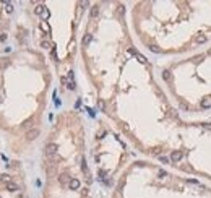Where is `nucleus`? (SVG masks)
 Instances as JSON below:
<instances>
[{
  "mask_svg": "<svg viewBox=\"0 0 211 198\" xmlns=\"http://www.w3.org/2000/svg\"><path fill=\"white\" fill-rule=\"evenodd\" d=\"M203 127L206 128V130H210V132H211V124H205V125H203Z\"/></svg>",
  "mask_w": 211,
  "mask_h": 198,
  "instance_id": "5701e85b",
  "label": "nucleus"
},
{
  "mask_svg": "<svg viewBox=\"0 0 211 198\" xmlns=\"http://www.w3.org/2000/svg\"><path fill=\"white\" fill-rule=\"evenodd\" d=\"M159 177H166V170H159Z\"/></svg>",
  "mask_w": 211,
  "mask_h": 198,
  "instance_id": "393cba45",
  "label": "nucleus"
},
{
  "mask_svg": "<svg viewBox=\"0 0 211 198\" xmlns=\"http://www.w3.org/2000/svg\"><path fill=\"white\" fill-rule=\"evenodd\" d=\"M67 88H68V89H71V91H73L75 88H76V85H75V80H70V81L67 83Z\"/></svg>",
  "mask_w": 211,
  "mask_h": 198,
  "instance_id": "f8f14e48",
  "label": "nucleus"
},
{
  "mask_svg": "<svg viewBox=\"0 0 211 198\" xmlns=\"http://www.w3.org/2000/svg\"><path fill=\"white\" fill-rule=\"evenodd\" d=\"M81 170H83L85 174H88V172H89V170H88V166H86V161H85V159L81 161Z\"/></svg>",
  "mask_w": 211,
  "mask_h": 198,
  "instance_id": "ddd939ff",
  "label": "nucleus"
},
{
  "mask_svg": "<svg viewBox=\"0 0 211 198\" xmlns=\"http://www.w3.org/2000/svg\"><path fill=\"white\" fill-rule=\"evenodd\" d=\"M2 180L8 184V182H10V175H7V174H2Z\"/></svg>",
  "mask_w": 211,
  "mask_h": 198,
  "instance_id": "aec40b11",
  "label": "nucleus"
},
{
  "mask_svg": "<svg viewBox=\"0 0 211 198\" xmlns=\"http://www.w3.org/2000/svg\"><path fill=\"white\" fill-rule=\"evenodd\" d=\"M58 180H60V184H67V182H68V184H70V175H68V174H62V175H60V177H58Z\"/></svg>",
  "mask_w": 211,
  "mask_h": 198,
  "instance_id": "39448f33",
  "label": "nucleus"
},
{
  "mask_svg": "<svg viewBox=\"0 0 211 198\" xmlns=\"http://www.w3.org/2000/svg\"><path fill=\"white\" fill-rule=\"evenodd\" d=\"M98 107H99L101 111H104V109H106V104H104V101H101V99L98 101Z\"/></svg>",
  "mask_w": 211,
  "mask_h": 198,
  "instance_id": "a211bd4d",
  "label": "nucleus"
},
{
  "mask_svg": "<svg viewBox=\"0 0 211 198\" xmlns=\"http://www.w3.org/2000/svg\"><path fill=\"white\" fill-rule=\"evenodd\" d=\"M195 41H197V44H203V42L206 41V37L203 36V34H198V36H197V39H195Z\"/></svg>",
  "mask_w": 211,
  "mask_h": 198,
  "instance_id": "9b49d317",
  "label": "nucleus"
},
{
  "mask_svg": "<svg viewBox=\"0 0 211 198\" xmlns=\"http://www.w3.org/2000/svg\"><path fill=\"white\" fill-rule=\"evenodd\" d=\"M34 12H36V15H41V16H42V13L46 12V7H44V5H37Z\"/></svg>",
  "mask_w": 211,
  "mask_h": 198,
  "instance_id": "0eeeda50",
  "label": "nucleus"
},
{
  "mask_svg": "<svg viewBox=\"0 0 211 198\" xmlns=\"http://www.w3.org/2000/svg\"><path fill=\"white\" fill-rule=\"evenodd\" d=\"M68 187H70L71 190H78L80 188V180L78 179H71L70 184H68Z\"/></svg>",
  "mask_w": 211,
  "mask_h": 198,
  "instance_id": "7ed1b4c3",
  "label": "nucleus"
},
{
  "mask_svg": "<svg viewBox=\"0 0 211 198\" xmlns=\"http://www.w3.org/2000/svg\"><path fill=\"white\" fill-rule=\"evenodd\" d=\"M37 136H39V130L37 128H31L28 133H26V138H28L29 141H33V140H36Z\"/></svg>",
  "mask_w": 211,
  "mask_h": 198,
  "instance_id": "f03ea898",
  "label": "nucleus"
},
{
  "mask_svg": "<svg viewBox=\"0 0 211 198\" xmlns=\"http://www.w3.org/2000/svg\"><path fill=\"white\" fill-rule=\"evenodd\" d=\"M137 58L140 60L141 63H146V57H145V55H141V54H138V52H137Z\"/></svg>",
  "mask_w": 211,
  "mask_h": 198,
  "instance_id": "dca6fc26",
  "label": "nucleus"
},
{
  "mask_svg": "<svg viewBox=\"0 0 211 198\" xmlns=\"http://www.w3.org/2000/svg\"><path fill=\"white\" fill-rule=\"evenodd\" d=\"M5 7H7V12H8V13H12V12H13V5H12V2H5Z\"/></svg>",
  "mask_w": 211,
  "mask_h": 198,
  "instance_id": "2eb2a0df",
  "label": "nucleus"
},
{
  "mask_svg": "<svg viewBox=\"0 0 211 198\" xmlns=\"http://www.w3.org/2000/svg\"><path fill=\"white\" fill-rule=\"evenodd\" d=\"M91 39H93V36H91V34H86V36L83 37V45H88L89 42H91Z\"/></svg>",
  "mask_w": 211,
  "mask_h": 198,
  "instance_id": "1a4fd4ad",
  "label": "nucleus"
},
{
  "mask_svg": "<svg viewBox=\"0 0 211 198\" xmlns=\"http://www.w3.org/2000/svg\"><path fill=\"white\" fill-rule=\"evenodd\" d=\"M0 102H2V98H0Z\"/></svg>",
  "mask_w": 211,
  "mask_h": 198,
  "instance_id": "a878e982",
  "label": "nucleus"
},
{
  "mask_svg": "<svg viewBox=\"0 0 211 198\" xmlns=\"http://www.w3.org/2000/svg\"><path fill=\"white\" fill-rule=\"evenodd\" d=\"M208 107H211V101H205L203 102V109H208Z\"/></svg>",
  "mask_w": 211,
  "mask_h": 198,
  "instance_id": "412c9836",
  "label": "nucleus"
},
{
  "mask_svg": "<svg viewBox=\"0 0 211 198\" xmlns=\"http://www.w3.org/2000/svg\"><path fill=\"white\" fill-rule=\"evenodd\" d=\"M7 190H10V192H16L18 185L16 184H13V182H8V184H7Z\"/></svg>",
  "mask_w": 211,
  "mask_h": 198,
  "instance_id": "423d86ee",
  "label": "nucleus"
},
{
  "mask_svg": "<svg viewBox=\"0 0 211 198\" xmlns=\"http://www.w3.org/2000/svg\"><path fill=\"white\" fill-rule=\"evenodd\" d=\"M159 161H161L162 164H169V161H170V159H169L167 156H159Z\"/></svg>",
  "mask_w": 211,
  "mask_h": 198,
  "instance_id": "4468645a",
  "label": "nucleus"
},
{
  "mask_svg": "<svg viewBox=\"0 0 211 198\" xmlns=\"http://www.w3.org/2000/svg\"><path fill=\"white\" fill-rule=\"evenodd\" d=\"M162 80H166V81H170V72L169 70H164V72H162Z\"/></svg>",
  "mask_w": 211,
  "mask_h": 198,
  "instance_id": "9d476101",
  "label": "nucleus"
},
{
  "mask_svg": "<svg viewBox=\"0 0 211 198\" xmlns=\"http://www.w3.org/2000/svg\"><path fill=\"white\" fill-rule=\"evenodd\" d=\"M98 15H99V7L96 5V7H93V8H91V18H96Z\"/></svg>",
  "mask_w": 211,
  "mask_h": 198,
  "instance_id": "6e6552de",
  "label": "nucleus"
},
{
  "mask_svg": "<svg viewBox=\"0 0 211 198\" xmlns=\"http://www.w3.org/2000/svg\"><path fill=\"white\" fill-rule=\"evenodd\" d=\"M41 47H44V49H49V47H50V42L49 41H41Z\"/></svg>",
  "mask_w": 211,
  "mask_h": 198,
  "instance_id": "f3484780",
  "label": "nucleus"
},
{
  "mask_svg": "<svg viewBox=\"0 0 211 198\" xmlns=\"http://www.w3.org/2000/svg\"><path fill=\"white\" fill-rule=\"evenodd\" d=\"M124 12H125L124 7H119V15H124Z\"/></svg>",
  "mask_w": 211,
  "mask_h": 198,
  "instance_id": "b1692460",
  "label": "nucleus"
},
{
  "mask_svg": "<svg viewBox=\"0 0 211 198\" xmlns=\"http://www.w3.org/2000/svg\"><path fill=\"white\" fill-rule=\"evenodd\" d=\"M149 49L153 50V52H156V54H159V52H161V49H159L157 45H149Z\"/></svg>",
  "mask_w": 211,
  "mask_h": 198,
  "instance_id": "6ab92c4d",
  "label": "nucleus"
},
{
  "mask_svg": "<svg viewBox=\"0 0 211 198\" xmlns=\"http://www.w3.org/2000/svg\"><path fill=\"white\" fill-rule=\"evenodd\" d=\"M47 18H49V12L46 10V12L42 13V20H47Z\"/></svg>",
  "mask_w": 211,
  "mask_h": 198,
  "instance_id": "4be33fe9",
  "label": "nucleus"
},
{
  "mask_svg": "<svg viewBox=\"0 0 211 198\" xmlns=\"http://www.w3.org/2000/svg\"><path fill=\"white\" fill-rule=\"evenodd\" d=\"M55 153H57V144H55V143H49L46 146V156L47 157H54Z\"/></svg>",
  "mask_w": 211,
  "mask_h": 198,
  "instance_id": "f257e3e1",
  "label": "nucleus"
},
{
  "mask_svg": "<svg viewBox=\"0 0 211 198\" xmlns=\"http://www.w3.org/2000/svg\"><path fill=\"white\" fill-rule=\"evenodd\" d=\"M182 156H184V154L180 153V151H174V153L170 154V159H172L174 162H177V161H180V159H182Z\"/></svg>",
  "mask_w": 211,
  "mask_h": 198,
  "instance_id": "20e7f679",
  "label": "nucleus"
}]
</instances>
